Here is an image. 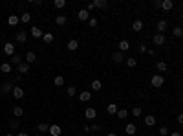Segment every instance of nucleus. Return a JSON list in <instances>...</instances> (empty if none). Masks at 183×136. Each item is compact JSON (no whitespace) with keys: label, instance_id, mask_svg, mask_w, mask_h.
<instances>
[{"label":"nucleus","instance_id":"obj_1","mask_svg":"<svg viewBox=\"0 0 183 136\" xmlns=\"http://www.w3.org/2000/svg\"><path fill=\"white\" fill-rule=\"evenodd\" d=\"M150 85H152L154 88H161V86L165 85V77H163L161 74H156V76L150 77Z\"/></svg>","mask_w":183,"mask_h":136},{"label":"nucleus","instance_id":"obj_2","mask_svg":"<svg viewBox=\"0 0 183 136\" xmlns=\"http://www.w3.org/2000/svg\"><path fill=\"white\" fill-rule=\"evenodd\" d=\"M152 40H154V44H157V46H165V44H167V40H165V35H161V33H156Z\"/></svg>","mask_w":183,"mask_h":136},{"label":"nucleus","instance_id":"obj_3","mask_svg":"<svg viewBox=\"0 0 183 136\" xmlns=\"http://www.w3.org/2000/svg\"><path fill=\"white\" fill-rule=\"evenodd\" d=\"M125 59H126V57L123 55V52H113V53H112V61H113V63H117V64H121Z\"/></svg>","mask_w":183,"mask_h":136},{"label":"nucleus","instance_id":"obj_4","mask_svg":"<svg viewBox=\"0 0 183 136\" xmlns=\"http://www.w3.org/2000/svg\"><path fill=\"white\" fill-rule=\"evenodd\" d=\"M11 94H13L15 99H22V98H24V88H20V86L17 85V86L13 88V92H11Z\"/></svg>","mask_w":183,"mask_h":136},{"label":"nucleus","instance_id":"obj_5","mask_svg":"<svg viewBox=\"0 0 183 136\" xmlns=\"http://www.w3.org/2000/svg\"><path fill=\"white\" fill-rule=\"evenodd\" d=\"M13 88H15V86H13V83H11V81H6L2 86H0L2 94H9V92H13Z\"/></svg>","mask_w":183,"mask_h":136},{"label":"nucleus","instance_id":"obj_6","mask_svg":"<svg viewBox=\"0 0 183 136\" xmlns=\"http://www.w3.org/2000/svg\"><path fill=\"white\" fill-rule=\"evenodd\" d=\"M167 20H157V24H156V30H157V33H165V30H167Z\"/></svg>","mask_w":183,"mask_h":136},{"label":"nucleus","instance_id":"obj_7","mask_svg":"<svg viewBox=\"0 0 183 136\" xmlns=\"http://www.w3.org/2000/svg\"><path fill=\"white\" fill-rule=\"evenodd\" d=\"M4 53H6V55H9V57H11V55H15V44L6 42V44H4Z\"/></svg>","mask_w":183,"mask_h":136},{"label":"nucleus","instance_id":"obj_8","mask_svg":"<svg viewBox=\"0 0 183 136\" xmlns=\"http://www.w3.org/2000/svg\"><path fill=\"white\" fill-rule=\"evenodd\" d=\"M84 116H86L88 120H94V118L97 116V110H95L94 107H88V108L84 110Z\"/></svg>","mask_w":183,"mask_h":136},{"label":"nucleus","instance_id":"obj_9","mask_svg":"<svg viewBox=\"0 0 183 136\" xmlns=\"http://www.w3.org/2000/svg\"><path fill=\"white\" fill-rule=\"evenodd\" d=\"M51 136H60L62 134V129H60V125H50V131H48Z\"/></svg>","mask_w":183,"mask_h":136},{"label":"nucleus","instance_id":"obj_10","mask_svg":"<svg viewBox=\"0 0 183 136\" xmlns=\"http://www.w3.org/2000/svg\"><path fill=\"white\" fill-rule=\"evenodd\" d=\"M66 46H68V50H70V52H75V50L79 48V40H77V39H72V40H68Z\"/></svg>","mask_w":183,"mask_h":136},{"label":"nucleus","instance_id":"obj_11","mask_svg":"<svg viewBox=\"0 0 183 136\" xmlns=\"http://www.w3.org/2000/svg\"><path fill=\"white\" fill-rule=\"evenodd\" d=\"M174 8V2H172V0H163V2H161V9L163 11H170Z\"/></svg>","mask_w":183,"mask_h":136},{"label":"nucleus","instance_id":"obj_12","mask_svg":"<svg viewBox=\"0 0 183 136\" xmlns=\"http://www.w3.org/2000/svg\"><path fill=\"white\" fill-rule=\"evenodd\" d=\"M132 30H134V31H141V30H143V20L135 18V20H134V24H132Z\"/></svg>","mask_w":183,"mask_h":136},{"label":"nucleus","instance_id":"obj_13","mask_svg":"<svg viewBox=\"0 0 183 136\" xmlns=\"http://www.w3.org/2000/svg\"><path fill=\"white\" fill-rule=\"evenodd\" d=\"M156 68H157L159 72H167V70H169V64H167L165 61H157V63H156Z\"/></svg>","mask_w":183,"mask_h":136},{"label":"nucleus","instance_id":"obj_14","mask_svg":"<svg viewBox=\"0 0 183 136\" xmlns=\"http://www.w3.org/2000/svg\"><path fill=\"white\" fill-rule=\"evenodd\" d=\"M77 18L82 20V22H84V20H90V13H88L86 9H81V11L77 13Z\"/></svg>","mask_w":183,"mask_h":136},{"label":"nucleus","instance_id":"obj_15","mask_svg":"<svg viewBox=\"0 0 183 136\" xmlns=\"http://www.w3.org/2000/svg\"><path fill=\"white\" fill-rule=\"evenodd\" d=\"M125 132H126L128 136H132V134H135V132H137V129H135V123H128V125L125 127Z\"/></svg>","mask_w":183,"mask_h":136},{"label":"nucleus","instance_id":"obj_16","mask_svg":"<svg viewBox=\"0 0 183 136\" xmlns=\"http://www.w3.org/2000/svg\"><path fill=\"white\" fill-rule=\"evenodd\" d=\"M26 39H28V33H26L24 30L17 31V40H18V42H26Z\"/></svg>","mask_w":183,"mask_h":136},{"label":"nucleus","instance_id":"obj_17","mask_svg":"<svg viewBox=\"0 0 183 136\" xmlns=\"http://www.w3.org/2000/svg\"><path fill=\"white\" fill-rule=\"evenodd\" d=\"M117 46H119V52H126V50L130 48V42L123 39V40H119V44H117Z\"/></svg>","mask_w":183,"mask_h":136},{"label":"nucleus","instance_id":"obj_18","mask_svg":"<svg viewBox=\"0 0 183 136\" xmlns=\"http://www.w3.org/2000/svg\"><path fill=\"white\" fill-rule=\"evenodd\" d=\"M17 68H18L20 74H28V72H29V64H28V63H20Z\"/></svg>","mask_w":183,"mask_h":136},{"label":"nucleus","instance_id":"obj_19","mask_svg":"<svg viewBox=\"0 0 183 136\" xmlns=\"http://www.w3.org/2000/svg\"><path fill=\"white\" fill-rule=\"evenodd\" d=\"M18 20H20V17H18V15H9L8 24H9V26H17V24H18Z\"/></svg>","mask_w":183,"mask_h":136},{"label":"nucleus","instance_id":"obj_20","mask_svg":"<svg viewBox=\"0 0 183 136\" xmlns=\"http://www.w3.org/2000/svg\"><path fill=\"white\" fill-rule=\"evenodd\" d=\"M31 35H33L35 39H42V35H44V33H42V30H40V28L33 26V28H31Z\"/></svg>","mask_w":183,"mask_h":136},{"label":"nucleus","instance_id":"obj_21","mask_svg":"<svg viewBox=\"0 0 183 136\" xmlns=\"http://www.w3.org/2000/svg\"><path fill=\"white\" fill-rule=\"evenodd\" d=\"M35 61H37V55H35V52H28V53H26V63H28V64H33Z\"/></svg>","mask_w":183,"mask_h":136},{"label":"nucleus","instance_id":"obj_22","mask_svg":"<svg viewBox=\"0 0 183 136\" xmlns=\"http://www.w3.org/2000/svg\"><path fill=\"white\" fill-rule=\"evenodd\" d=\"M20 63H22V57H20L18 53H15V55H11V59H9V64H11V66H13V64H17V66H18Z\"/></svg>","mask_w":183,"mask_h":136},{"label":"nucleus","instance_id":"obj_23","mask_svg":"<svg viewBox=\"0 0 183 136\" xmlns=\"http://www.w3.org/2000/svg\"><path fill=\"white\" fill-rule=\"evenodd\" d=\"M106 110H108V114H112V116H113V114H117V110H119V108H117V105H116V103H108Z\"/></svg>","mask_w":183,"mask_h":136},{"label":"nucleus","instance_id":"obj_24","mask_svg":"<svg viewBox=\"0 0 183 136\" xmlns=\"http://www.w3.org/2000/svg\"><path fill=\"white\" fill-rule=\"evenodd\" d=\"M55 22H57V26H64L66 22H68V18H66L64 15H57V17H55Z\"/></svg>","mask_w":183,"mask_h":136},{"label":"nucleus","instance_id":"obj_25","mask_svg":"<svg viewBox=\"0 0 183 136\" xmlns=\"http://www.w3.org/2000/svg\"><path fill=\"white\" fill-rule=\"evenodd\" d=\"M31 20V13H28V11H24L20 15V22H24V24H28V22Z\"/></svg>","mask_w":183,"mask_h":136},{"label":"nucleus","instance_id":"obj_26","mask_svg":"<svg viewBox=\"0 0 183 136\" xmlns=\"http://www.w3.org/2000/svg\"><path fill=\"white\" fill-rule=\"evenodd\" d=\"M53 39H55V37H53V33H50V31L42 35V40H44L46 44H50V42H53Z\"/></svg>","mask_w":183,"mask_h":136},{"label":"nucleus","instance_id":"obj_27","mask_svg":"<svg viewBox=\"0 0 183 136\" xmlns=\"http://www.w3.org/2000/svg\"><path fill=\"white\" fill-rule=\"evenodd\" d=\"M145 125H148V127H152V125H156V116H152V114H148V116L145 118Z\"/></svg>","mask_w":183,"mask_h":136},{"label":"nucleus","instance_id":"obj_28","mask_svg":"<svg viewBox=\"0 0 183 136\" xmlns=\"http://www.w3.org/2000/svg\"><path fill=\"white\" fill-rule=\"evenodd\" d=\"M0 70H2V74H9L11 72V64L9 63H2L0 64Z\"/></svg>","mask_w":183,"mask_h":136},{"label":"nucleus","instance_id":"obj_29","mask_svg":"<svg viewBox=\"0 0 183 136\" xmlns=\"http://www.w3.org/2000/svg\"><path fill=\"white\" fill-rule=\"evenodd\" d=\"M90 98H92V94L88 92V90H84V92L79 94V99H81V101H90Z\"/></svg>","mask_w":183,"mask_h":136},{"label":"nucleus","instance_id":"obj_30","mask_svg":"<svg viewBox=\"0 0 183 136\" xmlns=\"http://www.w3.org/2000/svg\"><path fill=\"white\" fill-rule=\"evenodd\" d=\"M101 86H103V83H101L99 79L92 81V90H94V92H97V90H101Z\"/></svg>","mask_w":183,"mask_h":136},{"label":"nucleus","instance_id":"obj_31","mask_svg":"<svg viewBox=\"0 0 183 136\" xmlns=\"http://www.w3.org/2000/svg\"><path fill=\"white\" fill-rule=\"evenodd\" d=\"M125 63H126V66L134 68V66L137 64V59H135V57H126V59H125Z\"/></svg>","mask_w":183,"mask_h":136},{"label":"nucleus","instance_id":"obj_32","mask_svg":"<svg viewBox=\"0 0 183 136\" xmlns=\"http://www.w3.org/2000/svg\"><path fill=\"white\" fill-rule=\"evenodd\" d=\"M22 114H24V108H22V107H15V108H13V116H15V118H20Z\"/></svg>","mask_w":183,"mask_h":136},{"label":"nucleus","instance_id":"obj_33","mask_svg":"<svg viewBox=\"0 0 183 136\" xmlns=\"http://www.w3.org/2000/svg\"><path fill=\"white\" fill-rule=\"evenodd\" d=\"M126 116H128V110H126V108H119V110H117V118L125 120Z\"/></svg>","mask_w":183,"mask_h":136},{"label":"nucleus","instance_id":"obj_34","mask_svg":"<svg viewBox=\"0 0 183 136\" xmlns=\"http://www.w3.org/2000/svg\"><path fill=\"white\" fill-rule=\"evenodd\" d=\"M172 35H174V37H183V28L176 26V28L172 30Z\"/></svg>","mask_w":183,"mask_h":136},{"label":"nucleus","instance_id":"obj_35","mask_svg":"<svg viewBox=\"0 0 183 136\" xmlns=\"http://www.w3.org/2000/svg\"><path fill=\"white\" fill-rule=\"evenodd\" d=\"M88 24H90V28H97V24H99V20H97L95 17H90V20H88Z\"/></svg>","mask_w":183,"mask_h":136},{"label":"nucleus","instance_id":"obj_36","mask_svg":"<svg viewBox=\"0 0 183 136\" xmlns=\"http://www.w3.org/2000/svg\"><path fill=\"white\" fill-rule=\"evenodd\" d=\"M94 4H95V8H101V9L108 6V2H106V0H95V2H94Z\"/></svg>","mask_w":183,"mask_h":136},{"label":"nucleus","instance_id":"obj_37","mask_svg":"<svg viewBox=\"0 0 183 136\" xmlns=\"http://www.w3.org/2000/svg\"><path fill=\"white\" fill-rule=\"evenodd\" d=\"M39 131L40 132H48L50 131V125L48 123H39Z\"/></svg>","mask_w":183,"mask_h":136},{"label":"nucleus","instance_id":"obj_38","mask_svg":"<svg viewBox=\"0 0 183 136\" xmlns=\"http://www.w3.org/2000/svg\"><path fill=\"white\" fill-rule=\"evenodd\" d=\"M53 6L60 9V8H64V6H66V0H55V2H53Z\"/></svg>","mask_w":183,"mask_h":136},{"label":"nucleus","instance_id":"obj_39","mask_svg":"<svg viewBox=\"0 0 183 136\" xmlns=\"http://www.w3.org/2000/svg\"><path fill=\"white\" fill-rule=\"evenodd\" d=\"M53 83H55V85H57V86H62V85H64V77H62V76H57V77H55V81H53Z\"/></svg>","mask_w":183,"mask_h":136},{"label":"nucleus","instance_id":"obj_40","mask_svg":"<svg viewBox=\"0 0 183 136\" xmlns=\"http://www.w3.org/2000/svg\"><path fill=\"white\" fill-rule=\"evenodd\" d=\"M66 92H68V96H75V94H77V88H75V86H68Z\"/></svg>","mask_w":183,"mask_h":136},{"label":"nucleus","instance_id":"obj_41","mask_svg":"<svg viewBox=\"0 0 183 136\" xmlns=\"http://www.w3.org/2000/svg\"><path fill=\"white\" fill-rule=\"evenodd\" d=\"M141 112H143L141 107H134V108H132V114H134L135 118H137V116H141Z\"/></svg>","mask_w":183,"mask_h":136},{"label":"nucleus","instance_id":"obj_42","mask_svg":"<svg viewBox=\"0 0 183 136\" xmlns=\"http://www.w3.org/2000/svg\"><path fill=\"white\" fill-rule=\"evenodd\" d=\"M159 134H161V136H169V129L163 125V127H159Z\"/></svg>","mask_w":183,"mask_h":136},{"label":"nucleus","instance_id":"obj_43","mask_svg":"<svg viewBox=\"0 0 183 136\" xmlns=\"http://www.w3.org/2000/svg\"><path fill=\"white\" fill-rule=\"evenodd\" d=\"M94 8H95V4H94V2H90V4H88V6H86L84 9H86V11L90 13V11H92V9H94Z\"/></svg>","mask_w":183,"mask_h":136},{"label":"nucleus","instance_id":"obj_44","mask_svg":"<svg viewBox=\"0 0 183 136\" xmlns=\"http://www.w3.org/2000/svg\"><path fill=\"white\" fill-rule=\"evenodd\" d=\"M139 52H141V53H147V52H148V48L145 46V44H139Z\"/></svg>","mask_w":183,"mask_h":136},{"label":"nucleus","instance_id":"obj_45","mask_svg":"<svg viewBox=\"0 0 183 136\" xmlns=\"http://www.w3.org/2000/svg\"><path fill=\"white\" fill-rule=\"evenodd\" d=\"M161 2L163 0H154V8H161Z\"/></svg>","mask_w":183,"mask_h":136},{"label":"nucleus","instance_id":"obj_46","mask_svg":"<svg viewBox=\"0 0 183 136\" xmlns=\"http://www.w3.org/2000/svg\"><path fill=\"white\" fill-rule=\"evenodd\" d=\"M147 53H148V55H152V57H154V55H156V50H152V48H148V52H147Z\"/></svg>","mask_w":183,"mask_h":136},{"label":"nucleus","instance_id":"obj_47","mask_svg":"<svg viewBox=\"0 0 183 136\" xmlns=\"http://www.w3.org/2000/svg\"><path fill=\"white\" fill-rule=\"evenodd\" d=\"M178 123H181V125H183V114H178Z\"/></svg>","mask_w":183,"mask_h":136},{"label":"nucleus","instance_id":"obj_48","mask_svg":"<svg viewBox=\"0 0 183 136\" xmlns=\"http://www.w3.org/2000/svg\"><path fill=\"white\" fill-rule=\"evenodd\" d=\"M17 136H29L28 132H24V131H20V132H17Z\"/></svg>","mask_w":183,"mask_h":136},{"label":"nucleus","instance_id":"obj_49","mask_svg":"<svg viewBox=\"0 0 183 136\" xmlns=\"http://www.w3.org/2000/svg\"><path fill=\"white\" fill-rule=\"evenodd\" d=\"M17 125H18V121H17V120H11V127H13V129H15V127H17Z\"/></svg>","mask_w":183,"mask_h":136},{"label":"nucleus","instance_id":"obj_50","mask_svg":"<svg viewBox=\"0 0 183 136\" xmlns=\"http://www.w3.org/2000/svg\"><path fill=\"white\" fill-rule=\"evenodd\" d=\"M169 136H181V132H169Z\"/></svg>","mask_w":183,"mask_h":136},{"label":"nucleus","instance_id":"obj_51","mask_svg":"<svg viewBox=\"0 0 183 136\" xmlns=\"http://www.w3.org/2000/svg\"><path fill=\"white\" fill-rule=\"evenodd\" d=\"M106 136H117V134H116V132H108Z\"/></svg>","mask_w":183,"mask_h":136},{"label":"nucleus","instance_id":"obj_52","mask_svg":"<svg viewBox=\"0 0 183 136\" xmlns=\"http://www.w3.org/2000/svg\"><path fill=\"white\" fill-rule=\"evenodd\" d=\"M6 136H17V134H13V132H8V134H6Z\"/></svg>","mask_w":183,"mask_h":136}]
</instances>
